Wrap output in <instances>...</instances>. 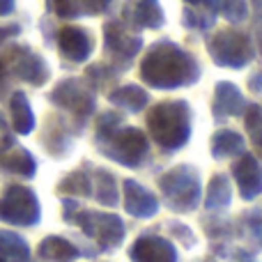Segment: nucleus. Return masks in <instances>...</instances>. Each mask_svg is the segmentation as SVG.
<instances>
[{
	"label": "nucleus",
	"mask_w": 262,
	"mask_h": 262,
	"mask_svg": "<svg viewBox=\"0 0 262 262\" xmlns=\"http://www.w3.org/2000/svg\"><path fill=\"white\" fill-rule=\"evenodd\" d=\"M16 72H18V76L21 78L32 81V83H41L44 81V76H46L44 64H41V60L35 58V55H28L26 60H21L18 67H16Z\"/></svg>",
	"instance_id": "8"
},
{
	"label": "nucleus",
	"mask_w": 262,
	"mask_h": 262,
	"mask_svg": "<svg viewBox=\"0 0 262 262\" xmlns=\"http://www.w3.org/2000/svg\"><path fill=\"white\" fill-rule=\"evenodd\" d=\"M39 253H41V258H46V260L67 262V260H72L74 255H76V251H74L72 246L67 244V242H62V239H55V237H51V239H46L44 244H41Z\"/></svg>",
	"instance_id": "4"
},
{
	"label": "nucleus",
	"mask_w": 262,
	"mask_h": 262,
	"mask_svg": "<svg viewBox=\"0 0 262 262\" xmlns=\"http://www.w3.org/2000/svg\"><path fill=\"white\" fill-rule=\"evenodd\" d=\"M39 216V209H37V200L23 186H12L7 191L3 200H0V219L9 223H35Z\"/></svg>",
	"instance_id": "2"
},
{
	"label": "nucleus",
	"mask_w": 262,
	"mask_h": 262,
	"mask_svg": "<svg viewBox=\"0 0 262 262\" xmlns=\"http://www.w3.org/2000/svg\"><path fill=\"white\" fill-rule=\"evenodd\" d=\"M0 262H5V260H3V258H0Z\"/></svg>",
	"instance_id": "12"
},
{
	"label": "nucleus",
	"mask_w": 262,
	"mask_h": 262,
	"mask_svg": "<svg viewBox=\"0 0 262 262\" xmlns=\"http://www.w3.org/2000/svg\"><path fill=\"white\" fill-rule=\"evenodd\" d=\"M14 9V0H0V16H7Z\"/></svg>",
	"instance_id": "9"
},
{
	"label": "nucleus",
	"mask_w": 262,
	"mask_h": 262,
	"mask_svg": "<svg viewBox=\"0 0 262 262\" xmlns=\"http://www.w3.org/2000/svg\"><path fill=\"white\" fill-rule=\"evenodd\" d=\"M0 163L14 172H23V175H32V168H35V163L28 157L26 149H14L7 157H0Z\"/></svg>",
	"instance_id": "7"
},
{
	"label": "nucleus",
	"mask_w": 262,
	"mask_h": 262,
	"mask_svg": "<svg viewBox=\"0 0 262 262\" xmlns=\"http://www.w3.org/2000/svg\"><path fill=\"white\" fill-rule=\"evenodd\" d=\"M12 113H14V124H16L18 134H28L32 129V113H30V106H28L26 97L18 92L14 95L12 99Z\"/></svg>",
	"instance_id": "5"
},
{
	"label": "nucleus",
	"mask_w": 262,
	"mask_h": 262,
	"mask_svg": "<svg viewBox=\"0 0 262 262\" xmlns=\"http://www.w3.org/2000/svg\"><path fill=\"white\" fill-rule=\"evenodd\" d=\"M186 67H189V58L182 51L163 46V49L154 51L149 55L143 72L147 76V81L159 83V85H172V83H180Z\"/></svg>",
	"instance_id": "1"
},
{
	"label": "nucleus",
	"mask_w": 262,
	"mask_h": 262,
	"mask_svg": "<svg viewBox=\"0 0 262 262\" xmlns=\"http://www.w3.org/2000/svg\"><path fill=\"white\" fill-rule=\"evenodd\" d=\"M0 253L9 255V258H16V260H26L28 258V246L18 235L3 230L0 232Z\"/></svg>",
	"instance_id": "6"
},
{
	"label": "nucleus",
	"mask_w": 262,
	"mask_h": 262,
	"mask_svg": "<svg viewBox=\"0 0 262 262\" xmlns=\"http://www.w3.org/2000/svg\"><path fill=\"white\" fill-rule=\"evenodd\" d=\"M3 78H5V67H3V62H0V90H3Z\"/></svg>",
	"instance_id": "11"
},
{
	"label": "nucleus",
	"mask_w": 262,
	"mask_h": 262,
	"mask_svg": "<svg viewBox=\"0 0 262 262\" xmlns=\"http://www.w3.org/2000/svg\"><path fill=\"white\" fill-rule=\"evenodd\" d=\"M60 49L67 58L72 60H83L90 53V44H88V37L83 35L76 28H64L60 32Z\"/></svg>",
	"instance_id": "3"
},
{
	"label": "nucleus",
	"mask_w": 262,
	"mask_h": 262,
	"mask_svg": "<svg viewBox=\"0 0 262 262\" xmlns=\"http://www.w3.org/2000/svg\"><path fill=\"white\" fill-rule=\"evenodd\" d=\"M16 32H18V28H0V41L9 35H16Z\"/></svg>",
	"instance_id": "10"
}]
</instances>
